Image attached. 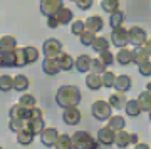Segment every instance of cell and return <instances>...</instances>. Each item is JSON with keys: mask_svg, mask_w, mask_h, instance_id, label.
I'll use <instances>...</instances> for the list:
<instances>
[{"mask_svg": "<svg viewBox=\"0 0 151 149\" xmlns=\"http://www.w3.org/2000/svg\"><path fill=\"white\" fill-rule=\"evenodd\" d=\"M81 99H82L81 89L76 87V85H62V87H59V91L55 94V102L62 109L77 107V104L81 102Z\"/></svg>", "mask_w": 151, "mask_h": 149, "instance_id": "cell-1", "label": "cell"}, {"mask_svg": "<svg viewBox=\"0 0 151 149\" xmlns=\"http://www.w3.org/2000/svg\"><path fill=\"white\" fill-rule=\"evenodd\" d=\"M72 144H74V149H97L99 141L86 131H76L72 134Z\"/></svg>", "mask_w": 151, "mask_h": 149, "instance_id": "cell-2", "label": "cell"}, {"mask_svg": "<svg viewBox=\"0 0 151 149\" xmlns=\"http://www.w3.org/2000/svg\"><path fill=\"white\" fill-rule=\"evenodd\" d=\"M111 104L106 101H103V99H99V101H96L94 104H92L91 107V112L92 116H94V119H97V121H109L111 119Z\"/></svg>", "mask_w": 151, "mask_h": 149, "instance_id": "cell-3", "label": "cell"}, {"mask_svg": "<svg viewBox=\"0 0 151 149\" xmlns=\"http://www.w3.org/2000/svg\"><path fill=\"white\" fill-rule=\"evenodd\" d=\"M111 44L118 49L126 47L129 44V29H124V27L113 29V32H111Z\"/></svg>", "mask_w": 151, "mask_h": 149, "instance_id": "cell-4", "label": "cell"}, {"mask_svg": "<svg viewBox=\"0 0 151 149\" xmlns=\"http://www.w3.org/2000/svg\"><path fill=\"white\" fill-rule=\"evenodd\" d=\"M148 42V34L143 27L133 25L129 29V44L133 47H145V44Z\"/></svg>", "mask_w": 151, "mask_h": 149, "instance_id": "cell-5", "label": "cell"}, {"mask_svg": "<svg viewBox=\"0 0 151 149\" xmlns=\"http://www.w3.org/2000/svg\"><path fill=\"white\" fill-rule=\"evenodd\" d=\"M42 52H44V57L57 59L62 54V44L57 39H47L42 44Z\"/></svg>", "mask_w": 151, "mask_h": 149, "instance_id": "cell-6", "label": "cell"}, {"mask_svg": "<svg viewBox=\"0 0 151 149\" xmlns=\"http://www.w3.org/2000/svg\"><path fill=\"white\" fill-rule=\"evenodd\" d=\"M39 7H40V14L49 19V17L55 15L59 12V9L64 7V2L62 0H40Z\"/></svg>", "mask_w": 151, "mask_h": 149, "instance_id": "cell-7", "label": "cell"}, {"mask_svg": "<svg viewBox=\"0 0 151 149\" xmlns=\"http://www.w3.org/2000/svg\"><path fill=\"white\" fill-rule=\"evenodd\" d=\"M97 141L103 146H111V144H116V131L109 126H104L97 131Z\"/></svg>", "mask_w": 151, "mask_h": 149, "instance_id": "cell-8", "label": "cell"}, {"mask_svg": "<svg viewBox=\"0 0 151 149\" xmlns=\"http://www.w3.org/2000/svg\"><path fill=\"white\" fill-rule=\"evenodd\" d=\"M81 111L77 109V107H67V109H64V112H62V121H64L67 126H76V124L81 122Z\"/></svg>", "mask_w": 151, "mask_h": 149, "instance_id": "cell-9", "label": "cell"}, {"mask_svg": "<svg viewBox=\"0 0 151 149\" xmlns=\"http://www.w3.org/2000/svg\"><path fill=\"white\" fill-rule=\"evenodd\" d=\"M59 136L60 134L57 133L55 128H45L44 133L40 134V139H42V144L45 148H55V143H57Z\"/></svg>", "mask_w": 151, "mask_h": 149, "instance_id": "cell-10", "label": "cell"}, {"mask_svg": "<svg viewBox=\"0 0 151 149\" xmlns=\"http://www.w3.org/2000/svg\"><path fill=\"white\" fill-rule=\"evenodd\" d=\"M128 101H129V99H126V92H119V91H116L114 94H111V97H109V104H111V107L116 109V111L126 109Z\"/></svg>", "mask_w": 151, "mask_h": 149, "instance_id": "cell-11", "label": "cell"}, {"mask_svg": "<svg viewBox=\"0 0 151 149\" xmlns=\"http://www.w3.org/2000/svg\"><path fill=\"white\" fill-rule=\"evenodd\" d=\"M42 70L47 75H57L60 72L59 60H57V59H52V57H44V60H42Z\"/></svg>", "mask_w": 151, "mask_h": 149, "instance_id": "cell-12", "label": "cell"}, {"mask_svg": "<svg viewBox=\"0 0 151 149\" xmlns=\"http://www.w3.org/2000/svg\"><path fill=\"white\" fill-rule=\"evenodd\" d=\"M32 109H27V107L17 104L10 109V119H24V121H30L32 117Z\"/></svg>", "mask_w": 151, "mask_h": 149, "instance_id": "cell-13", "label": "cell"}, {"mask_svg": "<svg viewBox=\"0 0 151 149\" xmlns=\"http://www.w3.org/2000/svg\"><path fill=\"white\" fill-rule=\"evenodd\" d=\"M86 85L91 91H99L101 87H104L103 82V74H96V72H89L86 75Z\"/></svg>", "mask_w": 151, "mask_h": 149, "instance_id": "cell-14", "label": "cell"}, {"mask_svg": "<svg viewBox=\"0 0 151 149\" xmlns=\"http://www.w3.org/2000/svg\"><path fill=\"white\" fill-rule=\"evenodd\" d=\"M76 69L79 70V72H89L92 69V57L91 55H87V54H82L79 57L76 59Z\"/></svg>", "mask_w": 151, "mask_h": 149, "instance_id": "cell-15", "label": "cell"}, {"mask_svg": "<svg viewBox=\"0 0 151 149\" xmlns=\"http://www.w3.org/2000/svg\"><path fill=\"white\" fill-rule=\"evenodd\" d=\"M86 29L91 32H101L104 29V20L99 15H91L86 19Z\"/></svg>", "mask_w": 151, "mask_h": 149, "instance_id": "cell-16", "label": "cell"}, {"mask_svg": "<svg viewBox=\"0 0 151 149\" xmlns=\"http://www.w3.org/2000/svg\"><path fill=\"white\" fill-rule=\"evenodd\" d=\"M131 85H133V80L128 74H121L118 75V79H116V84H114V89L119 92H128L131 89Z\"/></svg>", "mask_w": 151, "mask_h": 149, "instance_id": "cell-17", "label": "cell"}, {"mask_svg": "<svg viewBox=\"0 0 151 149\" xmlns=\"http://www.w3.org/2000/svg\"><path fill=\"white\" fill-rule=\"evenodd\" d=\"M54 17L57 19L59 25H67L69 22H74L72 20V19H74V14H72V10H70L69 7H62V9H59V12H57Z\"/></svg>", "mask_w": 151, "mask_h": 149, "instance_id": "cell-18", "label": "cell"}, {"mask_svg": "<svg viewBox=\"0 0 151 149\" xmlns=\"http://www.w3.org/2000/svg\"><path fill=\"white\" fill-rule=\"evenodd\" d=\"M0 65L15 67V50H0Z\"/></svg>", "mask_w": 151, "mask_h": 149, "instance_id": "cell-19", "label": "cell"}, {"mask_svg": "<svg viewBox=\"0 0 151 149\" xmlns=\"http://www.w3.org/2000/svg\"><path fill=\"white\" fill-rule=\"evenodd\" d=\"M57 60H59L60 70H64V72H69V70H72V67H76V59H72L67 52H62L57 57Z\"/></svg>", "mask_w": 151, "mask_h": 149, "instance_id": "cell-20", "label": "cell"}, {"mask_svg": "<svg viewBox=\"0 0 151 149\" xmlns=\"http://www.w3.org/2000/svg\"><path fill=\"white\" fill-rule=\"evenodd\" d=\"M129 144H131V133L124 131V129L116 131V146L119 149H126Z\"/></svg>", "mask_w": 151, "mask_h": 149, "instance_id": "cell-21", "label": "cell"}, {"mask_svg": "<svg viewBox=\"0 0 151 149\" xmlns=\"http://www.w3.org/2000/svg\"><path fill=\"white\" fill-rule=\"evenodd\" d=\"M116 60H118V64H121V65L131 64V62H133V50H131V49H126V47L119 49V52L116 54Z\"/></svg>", "mask_w": 151, "mask_h": 149, "instance_id": "cell-22", "label": "cell"}, {"mask_svg": "<svg viewBox=\"0 0 151 149\" xmlns=\"http://www.w3.org/2000/svg\"><path fill=\"white\" fill-rule=\"evenodd\" d=\"M34 138H35V134H34L29 128L22 129L20 133H17V143L22 144V146H29V144H32Z\"/></svg>", "mask_w": 151, "mask_h": 149, "instance_id": "cell-23", "label": "cell"}, {"mask_svg": "<svg viewBox=\"0 0 151 149\" xmlns=\"http://www.w3.org/2000/svg\"><path fill=\"white\" fill-rule=\"evenodd\" d=\"M126 114L128 116H131V117H138L143 112V109H141V106H139V101L138 99H129L128 101V104H126Z\"/></svg>", "mask_w": 151, "mask_h": 149, "instance_id": "cell-24", "label": "cell"}, {"mask_svg": "<svg viewBox=\"0 0 151 149\" xmlns=\"http://www.w3.org/2000/svg\"><path fill=\"white\" fill-rule=\"evenodd\" d=\"M150 54H148V50H146L145 47H136L134 50H133V62L134 64H143V62H146V60H150Z\"/></svg>", "mask_w": 151, "mask_h": 149, "instance_id": "cell-25", "label": "cell"}, {"mask_svg": "<svg viewBox=\"0 0 151 149\" xmlns=\"http://www.w3.org/2000/svg\"><path fill=\"white\" fill-rule=\"evenodd\" d=\"M27 128L32 131L35 136H40V134L44 133V129H45V122H44L42 117H39V119H30V121H27Z\"/></svg>", "mask_w": 151, "mask_h": 149, "instance_id": "cell-26", "label": "cell"}, {"mask_svg": "<svg viewBox=\"0 0 151 149\" xmlns=\"http://www.w3.org/2000/svg\"><path fill=\"white\" fill-rule=\"evenodd\" d=\"M17 39L14 35H4L0 39V50H15Z\"/></svg>", "mask_w": 151, "mask_h": 149, "instance_id": "cell-27", "label": "cell"}, {"mask_svg": "<svg viewBox=\"0 0 151 149\" xmlns=\"http://www.w3.org/2000/svg\"><path fill=\"white\" fill-rule=\"evenodd\" d=\"M123 22H124V12L121 10V9L109 15V25H111V29H119V27H123Z\"/></svg>", "mask_w": 151, "mask_h": 149, "instance_id": "cell-28", "label": "cell"}, {"mask_svg": "<svg viewBox=\"0 0 151 149\" xmlns=\"http://www.w3.org/2000/svg\"><path fill=\"white\" fill-rule=\"evenodd\" d=\"M15 87V77H12L9 74H4L0 77V89L4 92H9Z\"/></svg>", "mask_w": 151, "mask_h": 149, "instance_id": "cell-29", "label": "cell"}, {"mask_svg": "<svg viewBox=\"0 0 151 149\" xmlns=\"http://www.w3.org/2000/svg\"><path fill=\"white\" fill-rule=\"evenodd\" d=\"M29 85H30V80H29L27 75H24V74H17L15 75V91L19 92H24V91H27L29 89Z\"/></svg>", "mask_w": 151, "mask_h": 149, "instance_id": "cell-30", "label": "cell"}, {"mask_svg": "<svg viewBox=\"0 0 151 149\" xmlns=\"http://www.w3.org/2000/svg\"><path fill=\"white\" fill-rule=\"evenodd\" d=\"M139 101V106L143 109V112H150L151 111V92L150 91H143L138 97Z\"/></svg>", "mask_w": 151, "mask_h": 149, "instance_id": "cell-31", "label": "cell"}, {"mask_svg": "<svg viewBox=\"0 0 151 149\" xmlns=\"http://www.w3.org/2000/svg\"><path fill=\"white\" fill-rule=\"evenodd\" d=\"M55 149H74V144H72V136H67V134H60L57 143H55Z\"/></svg>", "mask_w": 151, "mask_h": 149, "instance_id": "cell-32", "label": "cell"}, {"mask_svg": "<svg viewBox=\"0 0 151 149\" xmlns=\"http://www.w3.org/2000/svg\"><path fill=\"white\" fill-rule=\"evenodd\" d=\"M109 45H111V42H109L106 37H97L94 45H92V49H94L97 54H103V52H108L109 50Z\"/></svg>", "mask_w": 151, "mask_h": 149, "instance_id": "cell-33", "label": "cell"}, {"mask_svg": "<svg viewBox=\"0 0 151 149\" xmlns=\"http://www.w3.org/2000/svg\"><path fill=\"white\" fill-rule=\"evenodd\" d=\"M101 9L111 15L116 10H119V0H101Z\"/></svg>", "mask_w": 151, "mask_h": 149, "instance_id": "cell-34", "label": "cell"}, {"mask_svg": "<svg viewBox=\"0 0 151 149\" xmlns=\"http://www.w3.org/2000/svg\"><path fill=\"white\" fill-rule=\"evenodd\" d=\"M96 32H91V30H86V32H82V35L79 37L82 45H86V47H92L94 42H96Z\"/></svg>", "mask_w": 151, "mask_h": 149, "instance_id": "cell-35", "label": "cell"}, {"mask_svg": "<svg viewBox=\"0 0 151 149\" xmlns=\"http://www.w3.org/2000/svg\"><path fill=\"white\" fill-rule=\"evenodd\" d=\"M108 126L113 128L114 131H121V129H124V126H126V121H124L123 116H111V119L108 121Z\"/></svg>", "mask_w": 151, "mask_h": 149, "instance_id": "cell-36", "label": "cell"}, {"mask_svg": "<svg viewBox=\"0 0 151 149\" xmlns=\"http://www.w3.org/2000/svg\"><path fill=\"white\" fill-rule=\"evenodd\" d=\"M86 20H74L70 22V32L74 34V35H77V37H81L82 32H86Z\"/></svg>", "mask_w": 151, "mask_h": 149, "instance_id": "cell-37", "label": "cell"}, {"mask_svg": "<svg viewBox=\"0 0 151 149\" xmlns=\"http://www.w3.org/2000/svg\"><path fill=\"white\" fill-rule=\"evenodd\" d=\"M19 104L24 107H27V109H34V107H37V101H35V97L32 94H24V96L19 99Z\"/></svg>", "mask_w": 151, "mask_h": 149, "instance_id": "cell-38", "label": "cell"}, {"mask_svg": "<svg viewBox=\"0 0 151 149\" xmlns=\"http://www.w3.org/2000/svg\"><path fill=\"white\" fill-rule=\"evenodd\" d=\"M25 57H27V64H34V62H37L39 57H40V54H39V49L32 47V45L25 47Z\"/></svg>", "mask_w": 151, "mask_h": 149, "instance_id": "cell-39", "label": "cell"}, {"mask_svg": "<svg viewBox=\"0 0 151 149\" xmlns=\"http://www.w3.org/2000/svg\"><path fill=\"white\" fill-rule=\"evenodd\" d=\"M27 64V57H25V47H17L15 49V67H22Z\"/></svg>", "mask_w": 151, "mask_h": 149, "instance_id": "cell-40", "label": "cell"}, {"mask_svg": "<svg viewBox=\"0 0 151 149\" xmlns=\"http://www.w3.org/2000/svg\"><path fill=\"white\" fill-rule=\"evenodd\" d=\"M9 128H10L12 133H20L22 129L27 128V121H24V119H10Z\"/></svg>", "mask_w": 151, "mask_h": 149, "instance_id": "cell-41", "label": "cell"}, {"mask_svg": "<svg viewBox=\"0 0 151 149\" xmlns=\"http://www.w3.org/2000/svg\"><path fill=\"white\" fill-rule=\"evenodd\" d=\"M116 79H118V75L114 74V72H109V70H106V72L103 74V82H104V87H108V89L114 87V84H116Z\"/></svg>", "mask_w": 151, "mask_h": 149, "instance_id": "cell-42", "label": "cell"}, {"mask_svg": "<svg viewBox=\"0 0 151 149\" xmlns=\"http://www.w3.org/2000/svg\"><path fill=\"white\" fill-rule=\"evenodd\" d=\"M106 67H108V65L101 60V57L92 59V69H91V72H96V74H104V72H106Z\"/></svg>", "mask_w": 151, "mask_h": 149, "instance_id": "cell-43", "label": "cell"}, {"mask_svg": "<svg viewBox=\"0 0 151 149\" xmlns=\"http://www.w3.org/2000/svg\"><path fill=\"white\" fill-rule=\"evenodd\" d=\"M138 72H139L141 75H145V77L151 75V60H146V62L138 65Z\"/></svg>", "mask_w": 151, "mask_h": 149, "instance_id": "cell-44", "label": "cell"}, {"mask_svg": "<svg viewBox=\"0 0 151 149\" xmlns=\"http://www.w3.org/2000/svg\"><path fill=\"white\" fill-rule=\"evenodd\" d=\"M99 57H101V60H103L106 65H111V64H114V55H113V52L111 50H108V52H103V54H99Z\"/></svg>", "mask_w": 151, "mask_h": 149, "instance_id": "cell-45", "label": "cell"}, {"mask_svg": "<svg viewBox=\"0 0 151 149\" xmlns=\"http://www.w3.org/2000/svg\"><path fill=\"white\" fill-rule=\"evenodd\" d=\"M92 2L94 0H77L76 5H77V9H81V10H89L92 7Z\"/></svg>", "mask_w": 151, "mask_h": 149, "instance_id": "cell-46", "label": "cell"}, {"mask_svg": "<svg viewBox=\"0 0 151 149\" xmlns=\"http://www.w3.org/2000/svg\"><path fill=\"white\" fill-rule=\"evenodd\" d=\"M47 27L49 29H57V27H59V22H57V19H55L54 15L47 19Z\"/></svg>", "mask_w": 151, "mask_h": 149, "instance_id": "cell-47", "label": "cell"}, {"mask_svg": "<svg viewBox=\"0 0 151 149\" xmlns=\"http://www.w3.org/2000/svg\"><path fill=\"white\" fill-rule=\"evenodd\" d=\"M30 112H32V117H30V119H39V117H42V111H40L39 107H34Z\"/></svg>", "mask_w": 151, "mask_h": 149, "instance_id": "cell-48", "label": "cell"}, {"mask_svg": "<svg viewBox=\"0 0 151 149\" xmlns=\"http://www.w3.org/2000/svg\"><path fill=\"white\" fill-rule=\"evenodd\" d=\"M138 139H139V138H138V134H131V144H134V146H136V144H139V143H138Z\"/></svg>", "mask_w": 151, "mask_h": 149, "instance_id": "cell-49", "label": "cell"}, {"mask_svg": "<svg viewBox=\"0 0 151 149\" xmlns=\"http://www.w3.org/2000/svg\"><path fill=\"white\" fill-rule=\"evenodd\" d=\"M134 149H150V146L145 144V143H139V144H136L134 146Z\"/></svg>", "mask_w": 151, "mask_h": 149, "instance_id": "cell-50", "label": "cell"}, {"mask_svg": "<svg viewBox=\"0 0 151 149\" xmlns=\"http://www.w3.org/2000/svg\"><path fill=\"white\" fill-rule=\"evenodd\" d=\"M145 49H146V50H148V54H150V55H151V39H148V42L145 44Z\"/></svg>", "mask_w": 151, "mask_h": 149, "instance_id": "cell-51", "label": "cell"}, {"mask_svg": "<svg viewBox=\"0 0 151 149\" xmlns=\"http://www.w3.org/2000/svg\"><path fill=\"white\" fill-rule=\"evenodd\" d=\"M146 91H150V92H151V82H148V85H146Z\"/></svg>", "mask_w": 151, "mask_h": 149, "instance_id": "cell-52", "label": "cell"}, {"mask_svg": "<svg viewBox=\"0 0 151 149\" xmlns=\"http://www.w3.org/2000/svg\"><path fill=\"white\" fill-rule=\"evenodd\" d=\"M148 114H150V121H151V111H150V112H148Z\"/></svg>", "mask_w": 151, "mask_h": 149, "instance_id": "cell-53", "label": "cell"}, {"mask_svg": "<svg viewBox=\"0 0 151 149\" xmlns=\"http://www.w3.org/2000/svg\"><path fill=\"white\" fill-rule=\"evenodd\" d=\"M72 2H77V0H72Z\"/></svg>", "mask_w": 151, "mask_h": 149, "instance_id": "cell-54", "label": "cell"}]
</instances>
